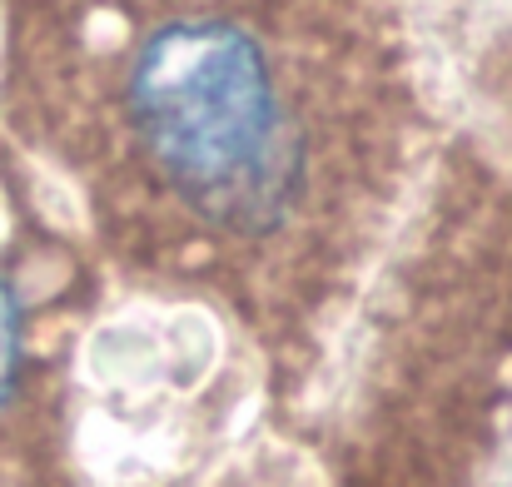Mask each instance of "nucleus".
<instances>
[{
  "label": "nucleus",
  "mask_w": 512,
  "mask_h": 487,
  "mask_svg": "<svg viewBox=\"0 0 512 487\" xmlns=\"http://www.w3.org/2000/svg\"><path fill=\"white\" fill-rule=\"evenodd\" d=\"M20 35L140 259L254 319L353 264L408 120L388 0H35Z\"/></svg>",
  "instance_id": "f257e3e1"
},
{
  "label": "nucleus",
  "mask_w": 512,
  "mask_h": 487,
  "mask_svg": "<svg viewBox=\"0 0 512 487\" xmlns=\"http://www.w3.org/2000/svg\"><path fill=\"white\" fill-rule=\"evenodd\" d=\"M20 358H25V299L15 279H0V408H10L20 388Z\"/></svg>",
  "instance_id": "f03ea898"
}]
</instances>
